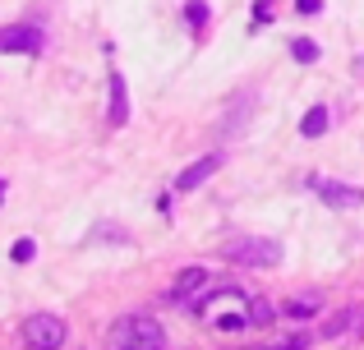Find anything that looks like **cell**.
Listing matches in <instances>:
<instances>
[{
    "instance_id": "cell-1",
    "label": "cell",
    "mask_w": 364,
    "mask_h": 350,
    "mask_svg": "<svg viewBox=\"0 0 364 350\" xmlns=\"http://www.w3.org/2000/svg\"><path fill=\"white\" fill-rule=\"evenodd\" d=\"M116 346L120 350H166V332H161L152 318H124L116 323Z\"/></svg>"
},
{
    "instance_id": "cell-2",
    "label": "cell",
    "mask_w": 364,
    "mask_h": 350,
    "mask_svg": "<svg viewBox=\"0 0 364 350\" xmlns=\"http://www.w3.org/2000/svg\"><path fill=\"white\" fill-rule=\"evenodd\" d=\"M65 337H70V327H65L60 314H33L23 323V341L28 350H60Z\"/></svg>"
},
{
    "instance_id": "cell-3",
    "label": "cell",
    "mask_w": 364,
    "mask_h": 350,
    "mask_svg": "<svg viewBox=\"0 0 364 350\" xmlns=\"http://www.w3.org/2000/svg\"><path fill=\"white\" fill-rule=\"evenodd\" d=\"M226 258L245 263V268H277V263H282V244L249 235V240H231V244H226Z\"/></svg>"
},
{
    "instance_id": "cell-4",
    "label": "cell",
    "mask_w": 364,
    "mask_h": 350,
    "mask_svg": "<svg viewBox=\"0 0 364 350\" xmlns=\"http://www.w3.org/2000/svg\"><path fill=\"white\" fill-rule=\"evenodd\" d=\"M42 28H33V23H14V28H0V51H14V55H33V51H42Z\"/></svg>"
},
{
    "instance_id": "cell-5",
    "label": "cell",
    "mask_w": 364,
    "mask_h": 350,
    "mask_svg": "<svg viewBox=\"0 0 364 350\" xmlns=\"http://www.w3.org/2000/svg\"><path fill=\"white\" fill-rule=\"evenodd\" d=\"M314 194H318L328 207H360L364 203V189L360 185H346V180H318Z\"/></svg>"
},
{
    "instance_id": "cell-6",
    "label": "cell",
    "mask_w": 364,
    "mask_h": 350,
    "mask_svg": "<svg viewBox=\"0 0 364 350\" xmlns=\"http://www.w3.org/2000/svg\"><path fill=\"white\" fill-rule=\"evenodd\" d=\"M222 162H226L222 153H208V157H198L194 166H185V171L176 175V194H189V189H198L203 180H213L217 171H222Z\"/></svg>"
},
{
    "instance_id": "cell-7",
    "label": "cell",
    "mask_w": 364,
    "mask_h": 350,
    "mask_svg": "<svg viewBox=\"0 0 364 350\" xmlns=\"http://www.w3.org/2000/svg\"><path fill=\"white\" fill-rule=\"evenodd\" d=\"M111 125H124L129 120V92H124V79L120 74H111Z\"/></svg>"
},
{
    "instance_id": "cell-8",
    "label": "cell",
    "mask_w": 364,
    "mask_h": 350,
    "mask_svg": "<svg viewBox=\"0 0 364 350\" xmlns=\"http://www.w3.org/2000/svg\"><path fill=\"white\" fill-rule=\"evenodd\" d=\"M203 281H208V268H185V272L176 277V286H171V300H185V295H194V290L203 286Z\"/></svg>"
},
{
    "instance_id": "cell-9",
    "label": "cell",
    "mask_w": 364,
    "mask_h": 350,
    "mask_svg": "<svg viewBox=\"0 0 364 350\" xmlns=\"http://www.w3.org/2000/svg\"><path fill=\"white\" fill-rule=\"evenodd\" d=\"M328 125H332L328 106H314V111H304V120H300V134H304V138H318V134H328Z\"/></svg>"
},
{
    "instance_id": "cell-10",
    "label": "cell",
    "mask_w": 364,
    "mask_h": 350,
    "mask_svg": "<svg viewBox=\"0 0 364 350\" xmlns=\"http://www.w3.org/2000/svg\"><path fill=\"white\" fill-rule=\"evenodd\" d=\"M350 323H364V318L355 314V309H341V314H332L328 323H323V337H341V332H346Z\"/></svg>"
},
{
    "instance_id": "cell-11",
    "label": "cell",
    "mask_w": 364,
    "mask_h": 350,
    "mask_svg": "<svg viewBox=\"0 0 364 350\" xmlns=\"http://www.w3.org/2000/svg\"><path fill=\"white\" fill-rule=\"evenodd\" d=\"M323 309V300L318 295H300V300H286V314L291 318H309V314H318Z\"/></svg>"
},
{
    "instance_id": "cell-12",
    "label": "cell",
    "mask_w": 364,
    "mask_h": 350,
    "mask_svg": "<svg viewBox=\"0 0 364 350\" xmlns=\"http://www.w3.org/2000/svg\"><path fill=\"white\" fill-rule=\"evenodd\" d=\"M291 55H295L300 65H314L323 51H318V42H314V37H295V42H291Z\"/></svg>"
},
{
    "instance_id": "cell-13",
    "label": "cell",
    "mask_w": 364,
    "mask_h": 350,
    "mask_svg": "<svg viewBox=\"0 0 364 350\" xmlns=\"http://www.w3.org/2000/svg\"><path fill=\"white\" fill-rule=\"evenodd\" d=\"M272 314H277V309L272 305H267V300H254V305H249V323H254V327H263V323H272Z\"/></svg>"
},
{
    "instance_id": "cell-14",
    "label": "cell",
    "mask_w": 364,
    "mask_h": 350,
    "mask_svg": "<svg viewBox=\"0 0 364 350\" xmlns=\"http://www.w3.org/2000/svg\"><path fill=\"white\" fill-rule=\"evenodd\" d=\"M33 253H37V244H33V240H14L9 258H14V263H33Z\"/></svg>"
},
{
    "instance_id": "cell-15",
    "label": "cell",
    "mask_w": 364,
    "mask_h": 350,
    "mask_svg": "<svg viewBox=\"0 0 364 350\" xmlns=\"http://www.w3.org/2000/svg\"><path fill=\"white\" fill-rule=\"evenodd\" d=\"M217 327H222V332H245L249 318L245 314H222V318H217Z\"/></svg>"
},
{
    "instance_id": "cell-16",
    "label": "cell",
    "mask_w": 364,
    "mask_h": 350,
    "mask_svg": "<svg viewBox=\"0 0 364 350\" xmlns=\"http://www.w3.org/2000/svg\"><path fill=\"white\" fill-rule=\"evenodd\" d=\"M185 14H189V23H194V28H203V23H208V5H203V0H189Z\"/></svg>"
},
{
    "instance_id": "cell-17",
    "label": "cell",
    "mask_w": 364,
    "mask_h": 350,
    "mask_svg": "<svg viewBox=\"0 0 364 350\" xmlns=\"http://www.w3.org/2000/svg\"><path fill=\"white\" fill-rule=\"evenodd\" d=\"M295 9H300V14H318L323 0H295Z\"/></svg>"
},
{
    "instance_id": "cell-18",
    "label": "cell",
    "mask_w": 364,
    "mask_h": 350,
    "mask_svg": "<svg viewBox=\"0 0 364 350\" xmlns=\"http://www.w3.org/2000/svg\"><path fill=\"white\" fill-rule=\"evenodd\" d=\"M272 350H309V337H295V341H282V346H272Z\"/></svg>"
},
{
    "instance_id": "cell-19",
    "label": "cell",
    "mask_w": 364,
    "mask_h": 350,
    "mask_svg": "<svg viewBox=\"0 0 364 350\" xmlns=\"http://www.w3.org/2000/svg\"><path fill=\"white\" fill-rule=\"evenodd\" d=\"M0 198H5V180H0Z\"/></svg>"
}]
</instances>
